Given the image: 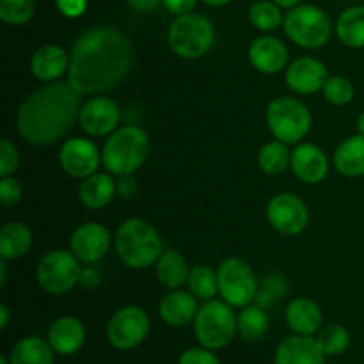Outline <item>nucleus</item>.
Masks as SVG:
<instances>
[{
	"label": "nucleus",
	"instance_id": "obj_41",
	"mask_svg": "<svg viewBox=\"0 0 364 364\" xmlns=\"http://www.w3.org/2000/svg\"><path fill=\"white\" fill-rule=\"evenodd\" d=\"M60 13L68 18H78L87 9V0H55Z\"/></svg>",
	"mask_w": 364,
	"mask_h": 364
},
{
	"label": "nucleus",
	"instance_id": "obj_42",
	"mask_svg": "<svg viewBox=\"0 0 364 364\" xmlns=\"http://www.w3.org/2000/svg\"><path fill=\"white\" fill-rule=\"evenodd\" d=\"M116 191L117 196L123 199H130L134 198L135 192H137V180H135L132 174H124V176H119L116 183Z\"/></svg>",
	"mask_w": 364,
	"mask_h": 364
},
{
	"label": "nucleus",
	"instance_id": "obj_50",
	"mask_svg": "<svg viewBox=\"0 0 364 364\" xmlns=\"http://www.w3.org/2000/svg\"><path fill=\"white\" fill-rule=\"evenodd\" d=\"M358 130H359V134L364 135V112L359 114V117H358Z\"/></svg>",
	"mask_w": 364,
	"mask_h": 364
},
{
	"label": "nucleus",
	"instance_id": "obj_44",
	"mask_svg": "<svg viewBox=\"0 0 364 364\" xmlns=\"http://www.w3.org/2000/svg\"><path fill=\"white\" fill-rule=\"evenodd\" d=\"M82 288H87V290H95L100 284V274L96 272L91 267H85L80 274V281H78Z\"/></svg>",
	"mask_w": 364,
	"mask_h": 364
},
{
	"label": "nucleus",
	"instance_id": "obj_48",
	"mask_svg": "<svg viewBox=\"0 0 364 364\" xmlns=\"http://www.w3.org/2000/svg\"><path fill=\"white\" fill-rule=\"evenodd\" d=\"M274 2H276L279 7H288V9H291V7L299 6L301 0H274Z\"/></svg>",
	"mask_w": 364,
	"mask_h": 364
},
{
	"label": "nucleus",
	"instance_id": "obj_16",
	"mask_svg": "<svg viewBox=\"0 0 364 364\" xmlns=\"http://www.w3.org/2000/svg\"><path fill=\"white\" fill-rule=\"evenodd\" d=\"M291 171L295 176L304 183H320L326 180L329 173V160L327 155L315 144H299L291 151L290 160Z\"/></svg>",
	"mask_w": 364,
	"mask_h": 364
},
{
	"label": "nucleus",
	"instance_id": "obj_7",
	"mask_svg": "<svg viewBox=\"0 0 364 364\" xmlns=\"http://www.w3.org/2000/svg\"><path fill=\"white\" fill-rule=\"evenodd\" d=\"M284 32L302 48H320L331 39L333 23L320 7L295 6L284 16Z\"/></svg>",
	"mask_w": 364,
	"mask_h": 364
},
{
	"label": "nucleus",
	"instance_id": "obj_38",
	"mask_svg": "<svg viewBox=\"0 0 364 364\" xmlns=\"http://www.w3.org/2000/svg\"><path fill=\"white\" fill-rule=\"evenodd\" d=\"M20 156L16 146L7 139L0 141V176H11L18 169Z\"/></svg>",
	"mask_w": 364,
	"mask_h": 364
},
{
	"label": "nucleus",
	"instance_id": "obj_33",
	"mask_svg": "<svg viewBox=\"0 0 364 364\" xmlns=\"http://www.w3.org/2000/svg\"><path fill=\"white\" fill-rule=\"evenodd\" d=\"M291 160V153L288 151L287 144L281 141L269 142L262 148L258 155L259 167L267 174H281L287 171L288 164Z\"/></svg>",
	"mask_w": 364,
	"mask_h": 364
},
{
	"label": "nucleus",
	"instance_id": "obj_34",
	"mask_svg": "<svg viewBox=\"0 0 364 364\" xmlns=\"http://www.w3.org/2000/svg\"><path fill=\"white\" fill-rule=\"evenodd\" d=\"M249 20H251L252 27H256L258 31L269 32L283 23V14L276 2L259 0V2L252 4L249 9Z\"/></svg>",
	"mask_w": 364,
	"mask_h": 364
},
{
	"label": "nucleus",
	"instance_id": "obj_12",
	"mask_svg": "<svg viewBox=\"0 0 364 364\" xmlns=\"http://www.w3.org/2000/svg\"><path fill=\"white\" fill-rule=\"evenodd\" d=\"M267 219H269L270 226L279 231L281 235L294 237L308 226L309 212L308 206L299 196L291 194V192H283L270 199L269 206H267Z\"/></svg>",
	"mask_w": 364,
	"mask_h": 364
},
{
	"label": "nucleus",
	"instance_id": "obj_45",
	"mask_svg": "<svg viewBox=\"0 0 364 364\" xmlns=\"http://www.w3.org/2000/svg\"><path fill=\"white\" fill-rule=\"evenodd\" d=\"M127 2L132 9L139 11V13H151L162 4V0H127Z\"/></svg>",
	"mask_w": 364,
	"mask_h": 364
},
{
	"label": "nucleus",
	"instance_id": "obj_22",
	"mask_svg": "<svg viewBox=\"0 0 364 364\" xmlns=\"http://www.w3.org/2000/svg\"><path fill=\"white\" fill-rule=\"evenodd\" d=\"M70 68V55L57 45H45L34 52L31 59V71L38 80L53 82Z\"/></svg>",
	"mask_w": 364,
	"mask_h": 364
},
{
	"label": "nucleus",
	"instance_id": "obj_36",
	"mask_svg": "<svg viewBox=\"0 0 364 364\" xmlns=\"http://www.w3.org/2000/svg\"><path fill=\"white\" fill-rule=\"evenodd\" d=\"M34 0H0V20L9 25H23L32 18Z\"/></svg>",
	"mask_w": 364,
	"mask_h": 364
},
{
	"label": "nucleus",
	"instance_id": "obj_21",
	"mask_svg": "<svg viewBox=\"0 0 364 364\" xmlns=\"http://www.w3.org/2000/svg\"><path fill=\"white\" fill-rule=\"evenodd\" d=\"M198 311V297L180 290L167 294L159 306L160 318L171 327H185L194 323Z\"/></svg>",
	"mask_w": 364,
	"mask_h": 364
},
{
	"label": "nucleus",
	"instance_id": "obj_47",
	"mask_svg": "<svg viewBox=\"0 0 364 364\" xmlns=\"http://www.w3.org/2000/svg\"><path fill=\"white\" fill-rule=\"evenodd\" d=\"M7 283V265H6V259L0 262V287H6Z\"/></svg>",
	"mask_w": 364,
	"mask_h": 364
},
{
	"label": "nucleus",
	"instance_id": "obj_27",
	"mask_svg": "<svg viewBox=\"0 0 364 364\" xmlns=\"http://www.w3.org/2000/svg\"><path fill=\"white\" fill-rule=\"evenodd\" d=\"M53 348L48 341L28 336L18 341L9 352V364H53Z\"/></svg>",
	"mask_w": 364,
	"mask_h": 364
},
{
	"label": "nucleus",
	"instance_id": "obj_15",
	"mask_svg": "<svg viewBox=\"0 0 364 364\" xmlns=\"http://www.w3.org/2000/svg\"><path fill=\"white\" fill-rule=\"evenodd\" d=\"M70 247L80 262H100L110 249V233L102 224L85 223L71 235Z\"/></svg>",
	"mask_w": 364,
	"mask_h": 364
},
{
	"label": "nucleus",
	"instance_id": "obj_25",
	"mask_svg": "<svg viewBox=\"0 0 364 364\" xmlns=\"http://www.w3.org/2000/svg\"><path fill=\"white\" fill-rule=\"evenodd\" d=\"M116 192V183L110 173H95L82 181L78 196H80L82 205L91 210H100L112 201Z\"/></svg>",
	"mask_w": 364,
	"mask_h": 364
},
{
	"label": "nucleus",
	"instance_id": "obj_37",
	"mask_svg": "<svg viewBox=\"0 0 364 364\" xmlns=\"http://www.w3.org/2000/svg\"><path fill=\"white\" fill-rule=\"evenodd\" d=\"M322 91L327 102L333 103V105H347L355 95L352 82L347 77H340V75L327 78Z\"/></svg>",
	"mask_w": 364,
	"mask_h": 364
},
{
	"label": "nucleus",
	"instance_id": "obj_28",
	"mask_svg": "<svg viewBox=\"0 0 364 364\" xmlns=\"http://www.w3.org/2000/svg\"><path fill=\"white\" fill-rule=\"evenodd\" d=\"M188 265L187 259L174 249L164 251L156 262V276L166 288H180L188 281Z\"/></svg>",
	"mask_w": 364,
	"mask_h": 364
},
{
	"label": "nucleus",
	"instance_id": "obj_6",
	"mask_svg": "<svg viewBox=\"0 0 364 364\" xmlns=\"http://www.w3.org/2000/svg\"><path fill=\"white\" fill-rule=\"evenodd\" d=\"M167 41L178 57L199 59L213 46L215 31L212 21L203 14H181L171 25Z\"/></svg>",
	"mask_w": 364,
	"mask_h": 364
},
{
	"label": "nucleus",
	"instance_id": "obj_18",
	"mask_svg": "<svg viewBox=\"0 0 364 364\" xmlns=\"http://www.w3.org/2000/svg\"><path fill=\"white\" fill-rule=\"evenodd\" d=\"M287 82L288 87L299 95H313L326 85L327 70L318 59L301 57L287 70Z\"/></svg>",
	"mask_w": 364,
	"mask_h": 364
},
{
	"label": "nucleus",
	"instance_id": "obj_4",
	"mask_svg": "<svg viewBox=\"0 0 364 364\" xmlns=\"http://www.w3.org/2000/svg\"><path fill=\"white\" fill-rule=\"evenodd\" d=\"M149 155V139L137 127H123L112 132L102 151V162L110 174H134Z\"/></svg>",
	"mask_w": 364,
	"mask_h": 364
},
{
	"label": "nucleus",
	"instance_id": "obj_39",
	"mask_svg": "<svg viewBox=\"0 0 364 364\" xmlns=\"http://www.w3.org/2000/svg\"><path fill=\"white\" fill-rule=\"evenodd\" d=\"M213 352L215 350H210V348L205 347L188 348L180 355L178 364H223Z\"/></svg>",
	"mask_w": 364,
	"mask_h": 364
},
{
	"label": "nucleus",
	"instance_id": "obj_26",
	"mask_svg": "<svg viewBox=\"0 0 364 364\" xmlns=\"http://www.w3.org/2000/svg\"><path fill=\"white\" fill-rule=\"evenodd\" d=\"M32 247V231L23 223H7L0 230V256L18 259Z\"/></svg>",
	"mask_w": 364,
	"mask_h": 364
},
{
	"label": "nucleus",
	"instance_id": "obj_40",
	"mask_svg": "<svg viewBox=\"0 0 364 364\" xmlns=\"http://www.w3.org/2000/svg\"><path fill=\"white\" fill-rule=\"evenodd\" d=\"M23 196L20 181L11 176H4L0 181V203L4 206H14Z\"/></svg>",
	"mask_w": 364,
	"mask_h": 364
},
{
	"label": "nucleus",
	"instance_id": "obj_32",
	"mask_svg": "<svg viewBox=\"0 0 364 364\" xmlns=\"http://www.w3.org/2000/svg\"><path fill=\"white\" fill-rule=\"evenodd\" d=\"M188 288L191 294L201 301H212L219 291V279H217V272H213L210 267L198 265L191 270L188 274Z\"/></svg>",
	"mask_w": 364,
	"mask_h": 364
},
{
	"label": "nucleus",
	"instance_id": "obj_24",
	"mask_svg": "<svg viewBox=\"0 0 364 364\" xmlns=\"http://www.w3.org/2000/svg\"><path fill=\"white\" fill-rule=\"evenodd\" d=\"M334 167L343 176H364V135L345 139L338 146L334 151Z\"/></svg>",
	"mask_w": 364,
	"mask_h": 364
},
{
	"label": "nucleus",
	"instance_id": "obj_19",
	"mask_svg": "<svg viewBox=\"0 0 364 364\" xmlns=\"http://www.w3.org/2000/svg\"><path fill=\"white\" fill-rule=\"evenodd\" d=\"M249 60L262 73H279L287 68L288 50L281 39L274 36H262V38H256L249 46Z\"/></svg>",
	"mask_w": 364,
	"mask_h": 364
},
{
	"label": "nucleus",
	"instance_id": "obj_13",
	"mask_svg": "<svg viewBox=\"0 0 364 364\" xmlns=\"http://www.w3.org/2000/svg\"><path fill=\"white\" fill-rule=\"evenodd\" d=\"M119 119V105L114 100L105 98V96H96V98L87 100L82 105L80 116H78L80 128L92 137L112 134Z\"/></svg>",
	"mask_w": 364,
	"mask_h": 364
},
{
	"label": "nucleus",
	"instance_id": "obj_49",
	"mask_svg": "<svg viewBox=\"0 0 364 364\" xmlns=\"http://www.w3.org/2000/svg\"><path fill=\"white\" fill-rule=\"evenodd\" d=\"M205 4H208V6H213V7H220V6H226L230 0H203Z\"/></svg>",
	"mask_w": 364,
	"mask_h": 364
},
{
	"label": "nucleus",
	"instance_id": "obj_1",
	"mask_svg": "<svg viewBox=\"0 0 364 364\" xmlns=\"http://www.w3.org/2000/svg\"><path fill=\"white\" fill-rule=\"evenodd\" d=\"M134 64V48L119 28L100 25L82 32L75 41L68 82L80 95H96L117 87Z\"/></svg>",
	"mask_w": 364,
	"mask_h": 364
},
{
	"label": "nucleus",
	"instance_id": "obj_11",
	"mask_svg": "<svg viewBox=\"0 0 364 364\" xmlns=\"http://www.w3.org/2000/svg\"><path fill=\"white\" fill-rule=\"evenodd\" d=\"M148 313L139 306H124L114 313L107 326V340L117 350H134L149 334Z\"/></svg>",
	"mask_w": 364,
	"mask_h": 364
},
{
	"label": "nucleus",
	"instance_id": "obj_29",
	"mask_svg": "<svg viewBox=\"0 0 364 364\" xmlns=\"http://www.w3.org/2000/svg\"><path fill=\"white\" fill-rule=\"evenodd\" d=\"M336 34L343 45L350 48L364 46V6L348 7L336 21Z\"/></svg>",
	"mask_w": 364,
	"mask_h": 364
},
{
	"label": "nucleus",
	"instance_id": "obj_9",
	"mask_svg": "<svg viewBox=\"0 0 364 364\" xmlns=\"http://www.w3.org/2000/svg\"><path fill=\"white\" fill-rule=\"evenodd\" d=\"M80 274L82 269L77 256L63 249L43 256L36 270L39 287L50 295H64L73 290L80 281Z\"/></svg>",
	"mask_w": 364,
	"mask_h": 364
},
{
	"label": "nucleus",
	"instance_id": "obj_3",
	"mask_svg": "<svg viewBox=\"0 0 364 364\" xmlns=\"http://www.w3.org/2000/svg\"><path fill=\"white\" fill-rule=\"evenodd\" d=\"M116 251L121 262L134 270L155 265L164 252L162 238L155 228L142 219H128L116 233Z\"/></svg>",
	"mask_w": 364,
	"mask_h": 364
},
{
	"label": "nucleus",
	"instance_id": "obj_23",
	"mask_svg": "<svg viewBox=\"0 0 364 364\" xmlns=\"http://www.w3.org/2000/svg\"><path fill=\"white\" fill-rule=\"evenodd\" d=\"M287 323L295 334L313 336L322 327V309L311 299H294L287 308Z\"/></svg>",
	"mask_w": 364,
	"mask_h": 364
},
{
	"label": "nucleus",
	"instance_id": "obj_30",
	"mask_svg": "<svg viewBox=\"0 0 364 364\" xmlns=\"http://www.w3.org/2000/svg\"><path fill=\"white\" fill-rule=\"evenodd\" d=\"M269 315L267 309L259 308V306H245L237 316V327L238 334L244 338L245 341H259L269 331Z\"/></svg>",
	"mask_w": 364,
	"mask_h": 364
},
{
	"label": "nucleus",
	"instance_id": "obj_35",
	"mask_svg": "<svg viewBox=\"0 0 364 364\" xmlns=\"http://www.w3.org/2000/svg\"><path fill=\"white\" fill-rule=\"evenodd\" d=\"M318 343L326 355H341L350 347V333L343 326L333 323L320 331Z\"/></svg>",
	"mask_w": 364,
	"mask_h": 364
},
{
	"label": "nucleus",
	"instance_id": "obj_43",
	"mask_svg": "<svg viewBox=\"0 0 364 364\" xmlns=\"http://www.w3.org/2000/svg\"><path fill=\"white\" fill-rule=\"evenodd\" d=\"M162 4L169 13L181 16V14L191 13L196 7V4H198V0H162Z\"/></svg>",
	"mask_w": 364,
	"mask_h": 364
},
{
	"label": "nucleus",
	"instance_id": "obj_17",
	"mask_svg": "<svg viewBox=\"0 0 364 364\" xmlns=\"http://www.w3.org/2000/svg\"><path fill=\"white\" fill-rule=\"evenodd\" d=\"M326 358L318 338L304 334L287 338L276 350V364H326Z\"/></svg>",
	"mask_w": 364,
	"mask_h": 364
},
{
	"label": "nucleus",
	"instance_id": "obj_46",
	"mask_svg": "<svg viewBox=\"0 0 364 364\" xmlns=\"http://www.w3.org/2000/svg\"><path fill=\"white\" fill-rule=\"evenodd\" d=\"M7 323H9V308L6 304L0 306V329H6Z\"/></svg>",
	"mask_w": 364,
	"mask_h": 364
},
{
	"label": "nucleus",
	"instance_id": "obj_8",
	"mask_svg": "<svg viewBox=\"0 0 364 364\" xmlns=\"http://www.w3.org/2000/svg\"><path fill=\"white\" fill-rule=\"evenodd\" d=\"M267 124L277 141L295 144L304 139L311 128V114L299 100L279 96L272 100L267 109Z\"/></svg>",
	"mask_w": 364,
	"mask_h": 364
},
{
	"label": "nucleus",
	"instance_id": "obj_5",
	"mask_svg": "<svg viewBox=\"0 0 364 364\" xmlns=\"http://www.w3.org/2000/svg\"><path fill=\"white\" fill-rule=\"evenodd\" d=\"M226 301H206L194 320V334L199 345L210 350H220L233 341L238 333L237 315Z\"/></svg>",
	"mask_w": 364,
	"mask_h": 364
},
{
	"label": "nucleus",
	"instance_id": "obj_2",
	"mask_svg": "<svg viewBox=\"0 0 364 364\" xmlns=\"http://www.w3.org/2000/svg\"><path fill=\"white\" fill-rule=\"evenodd\" d=\"M80 92L70 82H50L21 103L18 132L34 146H50L64 137L80 116Z\"/></svg>",
	"mask_w": 364,
	"mask_h": 364
},
{
	"label": "nucleus",
	"instance_id": "obj_20",
	"mask_svg": "<svg viewBox=\"0 0 364 364\" xmlns=\"http://www.w3.org/2000/svg\"><path fill=\"white\" fill-rule=\"evenodd\" d=\"M48 343L59 355H73L85 345V327L75 316H60L50 326Z\"/></svg>",
	"mask_w": 364,
	"mask_h": 364
},
{
	"label": "nucleus",
	"instance_id": "obj_10",
	"mask_svg": "<svg viewBox=\"0 0 364 364\" xmlns=\"http://www.w3.org/2000/svg\"><path fill=\"white\" fill-rule=\"evenodd\" d=\"M217 279H219L220 297L233 308H245L255 301L258 281L249 263L244 259H224L217 270Z\"/></svg>",
	"mask_w": 364,
	"mask_h": 364
},
{
	"label": "nucleus",
	"instance_id": "obj_31",
	"mask_svg": "<svg viewBox=\"0 0 364 364\" xmlns=\"http://www.w3.org/2000/svg\"><path fill=\"white\" fill-rule=\"evenodd\" d=\"M288 294V281L281 274H269L258 283L255 302L263 309H270Z\"/></svg>",
	"mask_w": 364,
	"mask_h": 364
},
{
	"label": "nucleus",
	"instance_id": "obj_51",
	"mask_svg": "<svg viewBox=\"0 0 364 364\" xmlns=\"http://www.w3.org/2000/svg\"><path fill=\"white\" fill-rule=\"evenodd\" d=\"M0 364H9V358L2 355V358H0Z\"/></svg>",
	"mask_w": 364,
	"mask_h": 364
},
{
	"label": "nucleus",
	"instance_id": "obj_14",
	"mask_svg": "<svg viewBox=\"0 0 364 364\" xmlns=\"http://www.w3.org/2000/svg\"><path fill=\"white\" fill-rule=\"evenodd\" d=\"M100 160L102 159H100V151L95 142L82 137L68 139L59 151V162L63 169L70 176L82 178V180L96 173Z\"/></svg>",
	"mask_w": 364,
	"mask_h": 364
}]
</instances>
